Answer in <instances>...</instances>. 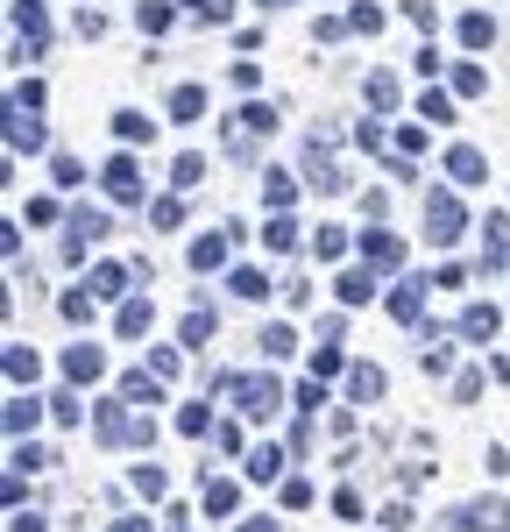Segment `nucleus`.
<instances>
[{"label": "nucleus", "mask_w": 510, "mask_h": 532, "mask_svg": "<svg viewBox=\"0 0 510 532\" xmlns=\"http://www.w3.org/2000/svg\"><path fill=\"white\" fill-rule=\"evenodd\" d=\"M213 391H220V398H234V412H241V419H255V426H270V419L284 412V384H277V376H220Z\"/></svg>", "instance_id": "nucleus-1"}, {"label": "nucleus", "mask_w": 510, "mask_h": 532, "mask_svg": "<svg viewBox=\"0 0 510 532\" xmlns=\"http://www.w3.org/2000/svg\"><path fill=\"white\" fill-rule=\"evenodd\" d=\"M100 185H107V199H114V206H142V199H149V185H142V164H135V149H128V142H121L114 157L100 164Z\"/></svg>", "instance_id": "nucleus-2"}, {"label": "nucleus", "mask_w": 510, "mask_h": 532, "mask_svg": "<svg viewBox=\"0 0 510 532\" xmlns=\"http://www.w3.org/2000/svg\"><path fill=\"white\" fill-rule=\"evenodd\" d=\"M461 227H468V213H461L454 185L425 192V235H433V249H454V242H461Z\"/></svg>", "instance_id": "nucleus-3"}, {"label": "nucleus", "mask_w": 510, "mask_h": 532, "mask_svg": "<svg viewBox=\"0 0 510 532\" xmlns=\"http://www.w3.org/2000/svg\"><path fill=\"white\" fill-rule=\"evenodd\" d=\"M355 256H362L369 270H383V277H404V242L390 235L383 220H369V235H355Z\"/></svg>", "instance_id": "nucleus-4"}, {"label": "nucleus", "mask_w": 510, "mask_h": 532, "mask_svg": "<svg viewBox=\"0 0 510 532\" xmlns=\"http://www.w3.org/2000/svg\"><path fill=\"white\" fill-rule=\"evenodd\" d=\"M255 135H263V142L277 135V107H270V100H248V107L227 121V149H234V157H248V142H255Z\"/></svg>", "instance_id": "nucleus-5"}, {"label": "nucleus", "mask_w": 510, "mask_h": 532, "mask_svg": "<svg viewBox=\"0 0 510 532\" xmlns=\"http://www.w3.org/2000/svg\"><path fill=\"white\" fill-rule=\"evenodd\" d=\"M135 419H142V412H135L128 398H107V405H93V433H100L107 447H128V440H135Z\"/></svg>", "instance_id": "nucleus-6"}, {"label": "nucleus", "mask_w": 510, "mask_h": 532, "mask_svg": "<svg viewBox=\"0 0 510 532\" xmlns=\"http://www.w3.org/2000/svg\"><path fill=\"white\" fill-rule=\"evenodd\" d=\"M227 249H234V235H227V227H213V235H192L185 263H192L199 277H213V270H234V263H227Z\"/></svg>", "instance_id": "nucleus-7"}, {"label": "nucleus", "mask_w": 510, "mask_h": 532, "mask_svg": "<svg viewBox=\"0 0 510 532\" xmlns=\"http://www.w3.org/2000/svg\"><path fill=\"white\" fill-rule=\"evenodd\" d=\"M425 291H433L425 277H397V284H390V298H383V306H390V320L418 327V320H425Z\"/></svg>", "instance_id": "nucleus-8"}, {"label": "nucleus", "mask_w": 510, "mask_h": 532, "mask_svg": "<svg viewBox=\"0 0 510 532\" xmlns=\"http://www.w3.org/2000/svg\"><path fill=\"white\" fill-rule=\"evenodd\" d=\"M454 532H510V504H503V497L461 504V511H454Z\"/></svg>", "instance_id": "nucleus-9"}, {"label": "nucleus", "mask_w": 510, "mask_h": 532, "mask_svg": "<svg viewBox=\"0 0 510 532\" xmlns=\"http://www.w3.org/2000/svg\"><path fill=\"white\" fill-rule=\"evenodd\" d=\"M241 476H248L255 490H270V483H284V447H270V440H255V447L241 454Z\"/></svg>", "instance_id": "nucleus-10"}, {"label": "nucleus", "mask_w": 510, "mask_h": 532, "mask_svg": "<svg viewBox=\"0 0 510 532\" xmlns=\"http://www.w3.org/2000/svg\"><path fill=\"white\" fill-rule=\"evenodd\" d=\"M149 327H156V298H149V291H128L121 313H114V334H121V341H142Z\"/></svg>", "instance_id": "nucleus-11"}, {"label": "nucleus", "mask_w": 510, "mask_h": 532, "mask_svg": "<svg viewBox=\"0 0 510 532\" xmlns=\"http://www.w3.org/2000/svg\"><path fill=\"white\" fill-rule=\"evenodd\" d=\"M100 376H107V355L93 348V341H78V348H64V384H100Z\"/></svg>", "instance_id": "nucleus-12"}, {"label": "nucleus", "mask_w": 510, "mask_h": 532, "mask_svg": "<svg viewBox=\"0 0 510 532\" xmlns=\"http://www.w3.org/2000/svg\"><path fill=\"white\" fill-rule=\"evenodd\" d=\"M199 504H206V518H234L241 483H234V476H206V469H199Z\"/></svg>", "instance_id": "nucleus-13"}, {"label": "nucleus", "mask_w": 510, "mask_h": 532, "mask_svg": "<svg viewBox=\"0 0 510 532\" xmlns=\"http://www.w3.org/2000/svg\"><path fill=\"white\" fill-rule=\"evenodd\" d=\"M376 277H383V270H369V263L340 270V277H333V298H340V306H369V298H376Z\"/></svg>", "instance_id": "nucleus-14"}, {"label": "nucleus", "mask_w": 510, "mask_h": 532, "mask_svg": "<svg viewBox=\"0 0 510 532\" xmlns=\"http://www.w3.org/2000/svg\"><path fill=\"white\" fill-rule=\"evenodd\" d=\"M447 178H454V185H482V178H489V157H482L475 142H454V149H447Z\"/></svg>", "instance_id": "nucleus-15"}, {"label": "nucleus", "mask_w": 510, "mask_h": 532, "mask_svg": "<svg viewBox=\"0 0 510 532\" xmlns=\"http://www.w3.org/2000/svg\"><path fill=\"white\" fill-rule=\"evenodd\" d=\"M227 291H234V298H248V306H263V298H270L277 284H270V270H255V263H234V270H227Z\"/></svg>", "instance_id": "nucleus-16"}, {"label": "nucleus", "mask_w": 510, "mask_h": 532, "mask_svg": "<svg viewBox=\"0 0 510 532\" xmlns=\"http://www.w3.org/2000/svg\"><path fill=\"white\" fill-rule=\"evenodd\" d=\"M383 391H390V376H383L376 362H355V369H348V405H376Z\"/></svg>", "instance_id": "nucleus-17"}, {"label": "nucleus", "mask_w": 510, "mask_h": 532, "mask_svg": "<svg viewBox=\"0 0 510 532\" xmlns=\"http://www.w3.org/2000/svg\"><path fill=\"white\" fill-rule=\"evenodd\" d=\"M121 398H128L135 412L163 405V376H156V369H128V376H121Z\"/></svg>", "instance_id": "nucleus-18"}, {"label": "nucleus", "mask_w": 510, "mask_h": 532, "mask_svg": "<svg viewBox=\"0 0 510 532\" xmlns=\"http://www.w3.org/2000/svg\"><path fill=\"white\" fill-rule=\"evenodd\" d=\"M50 135H43V114H22V107H8V149L22 157V149H43Z\"/></svg>", "instance_id": "nucleus-19"}, {"label": "nucleus", "mask_w": 510, "mask_h": 532, "mask_svg": "<svg viewBox=\"0 0 510 532\" xmlns=\"http://www.w3.org/2000/svg\"><path fill=\"white\" fill-rule=\"evenodd\" d=\"M36 376H43V355H36L29 341H8V384H15V391H29Z\"/></svg>", "instance_id": "nucleus-20"}, {"label": "nucleus", "mask_w": 510, "mask_h": 532, "mask_svg": "<svg viewBox=\"0 0 510 532\" xmlns=\"http://www.w3.org/2000/svg\"><path fill=\"white\" fill-rule=\"evenodd\" d=\"M128 277H135V263H93V277H85V284H93L100 298H114V306H121V298H128Z\"/></svg>", "instance_id": "nucleus-21"}, {"label": "nucleus", "mask_w": 510, "mask_h": 532, "mask_svg": "<svg viewBox=\"0 0 510 532\" xmlns=\"http://www.w3.org/2000/svg\"><path fill=\"white\" fill-rule=\"evenodd\" d=\"M220 334V320H213V306H192L185 320H178V348H206Z\"/></svg>", "instance_id": "nucleus-22"}, {"label": "nucleus", "mask_w": 510, "mask_h": 532, "mask_svg": "<svg viewBox=\"0 0 510 532\" xmlns=\"http://www.w3.org/2000/svg\"><path fill=\"white\" fill-rule=\"evenodd\" d=\"M93 306H100V291H93V284H71V291L57 298V313H64L71 327H93Z\"/></svg>", "instance_id": "nucleus-23"}, {"label": "nucleus", "mask_w": 510, "mask_h": 532, "mask_svg": "<svg viewBox=\"0 0 510 532\" xmlns=\"http://www.w3.org/2000/svg\"><path fill=\"white\" fill-rule=\"evenodd\" d=\"M298 242H305V235H298L291 213H270V220H263V249H270V256H291Z\"/></svg>", "instance_id": "nucleus-24"}, {"label": "nucleus", "mask_w": 510, "mask_h": 532, "mask_svg": "<svg viewBox=\"0 0 510 532\" xmlns=\"http://www.w3.org/2000/svg\"><path fill=\"white\" fill-rule=\"evenodd\" d=\"M496 327H503V313H496V306H482V298L461 313V341H496Z\"/></svg>", "instance_id": "nucleus-25"}, {"label": "nucleus", "mask_w": 510, "mask_h": 532, "mask_svg": "<svg viewBox=\"0 0 510 532\" xmlns=\"http://www.w3.org/2000/svg\"><path fill=\"white\" fill-rule=\"evenodd\" d=\"M454 100H461L454 86H425V93H418V121H433V128L454 121Z\"/></svg>", "instance_id": "nucleus-26"}, {"label": "nucleus", "mask_w": 510, "mask_h": 532, "mask_svg": "<svg viewBox=\"0 0 510 532\" xmlns=\"http://www.w3.org/2000/svg\"><path fill=\"white\" fill-rule=\"evenodd\" d=\"M255 348H263V362H284V355L298 348V327H291V320H270V327H263V341H255Z\"/></svg>", "instance_id": "nucleus-27"}, {"label": "nucleus", "mask_w": 510, "mask_h": 532, "mask_svg": "<svg viewBox=\"0 0 510 532\" xmlns=\"http://www.w3.org/2000/svg\"><path fill=\"white\" fill-rule=\"evenodd\" d=\"M114 135H121V142H128V149H142V142H149V135H156V121H149V114H142V107H121V114H114Z\"/></svg>", "instance_id": "nucleus-28"}, {"label": "nucleus", "mask_w": 510, "mask_h": 532, "mask_svg": "<svg viewBox=\"0 0 510 532\" xmlns=\"http://www.w3.org/2000/svg\"><path fill=\"white\" fill-rule=\"evenodd\" d=\"M291 199H298V178L291 171H263V206L270 213H291Z\"/></svg>", "instance_id": "nucleus-29"}, {"label": "nucleus", "mask_w": 510, "mask_h": 532, "mask_svg": "<svg viewBox=\"0 0 510 532\" xmlns=\"http://www.w3.org/2000/svg\"><path fill=\"white\" fill-rule=\"evenodd\" d=\"M43 412H50V398H29V391H22V398H8V433L22 440V433H29Z\"/></svg>", "instance_id": "nucleus-30"}, {"label": "nucleus", "mask_w": 510, "mask_h": 532, "mask_svg": "<svg viewBox=\"0 0 510 532\" xmlns=\"http://www.w3.org/2000/svg\"><path fill=\"white\" fill-rule=\"evenodd\" d=\"M447 86H454L461 100H482V93H489V71H482V64H447Z\"/></svg>", "instance_id": "nucleus-31"}, {"label": "nucleus", "mask_w": 510, "mask_h": 532, "mask_svg": "<svg viewBox=\"0 0 510 532\" xmlns=\"http://www.w3.org/2000/svg\"><path fill=\"white\" fill-rule=\"evenodd\" d=\"M170 121H206V86H170Z\"/></svg>", "instance_id": "nucleus-32"}, {"label": "nucleus", "mask_w": 510, "mask_h": 532, "mask_svg": "<svg viewBox=\"0 0 510 532\" xmlns=\"http://www.w3.org/2000/svg\"><path fill=\"white\" fill-rule=\"evenodd\" d=\"M362 93H369V107H376V114H397V100H404L390 71H369V79H362Z\"/></svg>", "instance_id": "nucleus-33"}, {"label": "nucleus", "mask_w": 510, "mask_h": 532, "mask_svg": "<svg viewBox=\"0 0 510 532\" xmlns=\"http://www.w3.org/2000/svg\"><path fill=\"white\" fill-rule=\"evenodd\" d=\"M312 256H319V263H340V256H348V227H333V220L312 227Z\"/></svg>", "instance_id": "nucleus-34"}, {"label": "nucleus", "mask_w": 510, "mask_h": 532, "mask_svg": "<svg viewBox=\"0 0 510 532\" xmlns=\"http://www.w3.org/2000/svg\"><path fill=\"white\" fill-rule=\"evenodd\" d=\"M170 22H178V8H170V0H142V8H135V29H142V36H163Z\"/></svg>", "instance_id": "nucleus-35"}, {"label": "nucleus", "mask_w": 510, "mask_h": 532, "mask_svg": "<svg viewBox=\"0 0 510 532\" xmlns=\"http://www.w3.org/2000/svg\"><path fill=\"white\" fill-rule=\"evenodd\" d=\"M418 362H425V376H454V348H447V334H425Z\"/></svg>", "instance_id": "nucleus-36"}, {"label": "nucleus", "mask_w": 510, "mask_h": 532, "mask_svg": "<svg viewBox=\"0 0 510 532\" xmlns=\"http://www.w3.org/2000/svg\"><path fill=\"white\" fill-rule=\"evenodd\" d=\"M43 462H57V454H50V447H36L29 433H22V440H15V454H8V469H15V476H29V469H43Z\"/></svg>", "instance_id": "nucleus-37"}, {"label": "nucleus", "mask_w": 510, "mask_h": 532, "mask_svg": "<svg viewBox=\"0 0 510 532\" xmlns=\"http://www.w3.org/2000/svg\"><path fill=\"white\" fill-rule=\"evenodd\" d=\"M461 43H468V50H489V43H496V22H489L482 8H468V15H461Z\"/></svg>", "instance_id": "nucleus-38"}, {"label": "nucleus", "mask_w": 510, "mask_h": 532, "mask_svg": "<svg viewBox=\"0 0 510 532\" xmlns=\"http://www.w3.org/2000/svg\"><path fill=\"white\" fill-rule=\"evenodd\" d=\"M50 419H57V426H78V419H85V398H78V384L50 391Z\"/></svg>", "instance_id": "nucleus-39"}, {"label": "nucleus", "mask_w": 510, "mask_h": 532, "mask_svg": "<svg viewBox=\"0 0 510 532\" xmlns=\"http://www.w3.org/2000/svg\"><path fill=\"white\" fill-rule=\"evenodd\" d=\"M178 433L185 440H213V405H185L178 412Z\"/></svg>", "instance_id": "nucleus-40"}, {"label": "nucleus", "mask_w": 510, "mask_h": 532, "mask_svg": "<svg viewBox=\"0 0 510 532\" xmlns=\"http://www.w3.org/2000/svg\"><path fill=\"white\" fill-rule=\"evenodd\" d=\"M192 185H206V157H178L170 164V192H192Z\"/></svg>", "instance_id": "nucleus-41"}, {"label": "nucleus", "mask_w": 510, "mask_h": 532, "mask_svg": "<svg viewBox=\"0 0 510 532\" xmlns=\"http://www.w3.org/2000/svg\"><path fill=\"white\" fill-rule=\"evenodd\" d=\"M178 8H185V15H199V22H213V29H220V22H234V0H178Z\"/></svg>", "instance_id": "nucleus-42"}, {"label": "nucleus", "mask_w": 510, "mask_h": 532, "mask_svg": "<svg viewBox=\"0 0 510 532\" xmlns=\"http://www.w3.org/2000/svg\"><path fill=\"white\" fill-rule=\"evenodd\" d=\"M8 107H22V114H43V107H50V93H43V79H22V86L8 93Z\"/></svg>", "instance_id": "nucleus-43"}, {"label": "nucleus", "mask_w": 510, "mask_h": 532, "mask_svg": "<svg viewBox=\"0 0 510 532\" xmlns=\"http://www.w3.org/2000/svg\"><path fill=\"white\" fill-rule=\"evenodd\" d=\"M312 376L319 384H333V376H348V362H340V348L326 341V348H312Z\"/></svg>", "instance_id": "nucleus-44"}, {"label": "nucleus", "mask_w": 510, "mask_h": 532, "mask_svg": "<svg viewBox=\"0 0 510 532\" xmlns=\"http://www.w3.org/2000/svg\"><path fill=\"white\" fill-rule=\"evenodd\" d=\"M348 29H355V36H383V8H369V0H355V8H348Z\"/></svg>", "instance_id": "nucleus-45"}, {"label": "nucleus", "mask_w": 510, "mask_h": 532, "mask_svg": "<svg viewBox=\"0 0 510 532\" xmlns=\"http://www.w3.org/2000/svg\"><path fill=\"white\" fill-rule=\"evenodd\" d=\"M163 490H170V483H163V469H156V462H142V469H135V497L163 504Z\"/></svg>", "instance_id": "nucleus-46"}, {"label": "nucleus", "mask_w": 510, "mask_h": 532, "mask_svg": "<svg viewBox=\"0 0 510 532\" xmlns=\"http://www.w3.org/2000/svg\"><path fill=\"white\" fill-rule=\"evenodd\" d=\"M50 178H57L64 192H78V185H85V164H78V157H50Z\"/></svg>", "instance_id": "nucleus-47"}, {"label": "nucleus", "mask_w": 510, "mask_h": 532, "mask_svg": "<svg viewBox=\"0 0 510 532\" xmlns=\"http://www.w3.org/2000/svg\"><path fill=\"white\" fill-rule=\"evenodd\" d=\"M178 220H185L178 192H170V199H149V227H178Z\"/></svg>", "instance_id": "nucleus-48"}, {"label": "nucleus", "mask_w": 510, "mask_h": 532, "mask_svg": "<svg viewBox=\"0 0 510 532\" xmlns=\"http://www.w3.org/2000/svg\"><path fill=\"white\" fill-rule=\"evenodd\" d=\"M71 235H107V213L100 206H78L71 213Z\"/></svg>", "instance_id": "nucleus-49"}, {"label": "nucleus", "mask_w": 510, "mask_h": 532, "mask_svg": "<svg viewBox=\"0 0 510 532\" xmlns=\"http://www.w3.org/2000/svg\"><path fill=\"white\" fill-rule=\"evenodd\" d=\"M22 220H29V227H57V220H64V206H57V199H29V213H22Z\"/></svg>", "instance_id": "nucleus-50"}, {"label": "nucleus", "mask_w": 510, "mask_h": 532, "mask_svg": "<svg viewBox=\"0 0 510 532\" xmlns=\"http://www.w3.org/2000/svg\"><path fill=\"white\" fill-rule=\"evenodd\" d=\"M277 497H284L291 511H305V504H312V483H305V476H284V483H277Z\"/></svg>", "instance_id": "nucleus-51"}, {"label": "nucleus", "mask_w": 510, "mask_h": 532, "mask_svg": "<svg viewBox=\"0 0 510 532\" xmlns=\"http://www.w3.org/2000/svg\"><path fill=\"white\" fill-rule=\"evenodd\" d=\"M418 149H425V121H404L397 128V157H418Z\"/></svg>", "instance_id": "nucleus-52"}, {"label": "nucleus", "mask_w": 510, "mask_h": 532, "mask_svg": "<svg viewBox=\"0 0 510 532\" xmlns=\"http://www.w3.org/2000/svg\"><path fill=\"white\" fill-rule=\"evenodd\" d=\"M411 64H418V79H425V86H433V79H440V71H447V57H440V50H433V43H425V50H418V57H411Z\"/></svg>", "instance_id": "nucleus-53"}, {"label": "nucleus", "mask_w": 510, "mask_h": 532, "mask_svg": "<svg viewBox=\"0 0 510 532\" xmlns=\"http://www.w3.org/2000/svg\"><path fill=\"white\" fill-rule=\"evenodd\" d=\"M291 405H298V412H319V405H326V384H319V376H312V384H298Z\"/></svg>", "instance_id": "nucleus-54"}, {"label": "nucleus", "mask_w": 510, "mask_h": 532, "mask_svg": "<svg viewBox=\"0 0 510 532\" xmlns=\"http://www.w3.org/2000/svg\"><path fill=\"white\" fill-rule=\"evenodd\" d=\"M454 398H461V405L482 398V369H461V376H454Z\"/></svg>", "instance_id": "nucleus-55"}, {"label": "nucleus", "mask_w": 510, "mask_h": 532, "mask_svg": "<svg viewBox=\"0 0 510 532\" xmlns=\"http://www.w3.org/2000/svg\"><path fill=\"white\" fill-rule=\"evenodd\" d=\"M312 36H319V43H340V36H355V29H348V15H319Z\"/></svg>", "instance_id": "nucleus-56"}, {"label": "nucleus", "mask_w": 510, "mask_h": 532, "mask_svg": "<svg viewBox=\"0 0 510 532\" xmlns=\"http://www.w3.org/2000/svg\"><path fill=\"white\" fill-rule=\"evenodd\" d=\"M149 369H156L163 384H170V376H178V348H149Z\"/></svg>", "instance_id": "nucleus-57"}, {"label": "nucleus", "mask_w": 510, "mask_h": 532, "mask_svg": "<svg viewBox=\"0 0 510 532\" xmlns=\"http://www.w3.org/2000/svg\"><path fill=\"white\" fill-rule=\"evenodd\" d=\"M213 447H220V454H248V447H241V426H213Z\"/></svg>", "instance_id": "nucleus-58"}, {"label": "nucleus", "mask_w": 510, "mask_h": 532, "mask_svg": "<svg viewBox=\"0 0 510 532\" xmlns=\"http://www.w3.org/2000/svg\"><path fill=\"white\" fill-rule=\"evenodd\" d=\"M333 511L340 518H362V490H333Z\"/></svg>", "instance_id": "nucleus-59"}, {"label": "nucleus", "mask_w": 510, "mask_h": 532, "mask_svg": "<svg viewBox=\"0 0 510 532\" xmlns=\"http://www.w3.org/2000/svg\"><path fill=\"white\" fill-rule=\"evenodd\" d=\"M8 518H15V525H8V532H43V518H36V511H29V504H22V511H8Z\"/></svg>", "instance_id": "nucleus-60"}, {"label": "nucleus", "mask_w": 510, "mask_h": 532, "mask_svg": "<svg viewBox=\"0 0 510 532\" xmlns=\"http://www.w3.org/2000/svg\"><path fill=\"white\" fill-rule=\"evenodd\" d=\"M241 532H277V518H241Z\"/></svg>", "instance_id": "nucleus-61"}, {"label": "nucleus", "mask_w": 510, "mask_h": 532, "mask_svg": "<svg viewBox=\"0 0 510 532\" xmlns=\"http://www.w3.org/2000/svg\"><path fill=\"white\" fill-rule=\"evenodd\" d=\"M114 532H149V518H121V525H114Z\"/></svg>", "instance_id": "nucleus-62"}, {"label": "nucleus", "mask_w": 510, "mask_h": 532, "mask_svg": "<svg viewBox=\"0 0 510 532\" xmlns=\"http://www.w3.org/2000/svg\"><path fill=\"white\" fill-rule=\"evenodd\" d=\"M255 8H291V0H255Z\"/></svg>", "instance_id": "nucleus-63"}]
</instances>
